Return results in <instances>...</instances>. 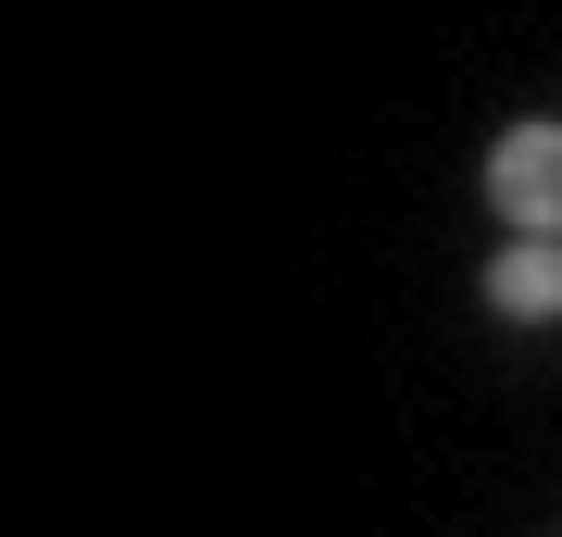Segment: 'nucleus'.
Listing matches in <instances>:
<instances>
[{"mask_svg":"<svg viewBox=\"0 0 562 537\" xmlns=\"http://www.w3.org/2000/svg\"><path fill=\"white\" fill-rule=\"evenodd\" d=\"M487 200L513 238H562V125H501L487 138Z\"/></svg>","mask_w":562,"mask_h":537,"instance_id":"1","label":"nucleus"},{"mask_svg":"<svg viewBox=\"0 0 562 537\" xmlns=\"http://www.w3.org/2000/svg\"><path fill=\"white\" fill-rule=\"evenodd\" d=\"M487 313L501 325H550L562 313V238H513L501 262H487Z\"/></svg>","mask_w":562,"mask_h":537,"instance_id":"2","label":"nucleus"}]
</instances>
